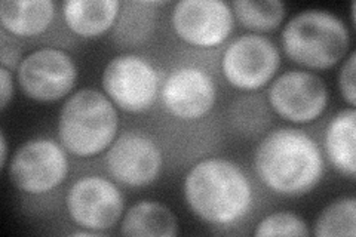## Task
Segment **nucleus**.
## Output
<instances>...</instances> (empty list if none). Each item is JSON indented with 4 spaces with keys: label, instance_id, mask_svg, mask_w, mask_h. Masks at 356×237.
I'll return each mask as SVG.
<instances>
[{
    "label": "nucleus",
    "instance_id": "obj_1",
    "mask_svg": "<svg viewBox=\"0 0 356 237\" xmlns=\"http://www.w3.org/2000/svg\"><path fill=\"white\" fill-rule=\"evenodd\" d=\"M254 169L260 181L273 193L298 197L310 193L325 171L318 142L297 128H277L259 142Z\"/></svg>",
    "mask_w": 356,
    "mask_h": 237
},
{
    "label": "nucleus",
    "instance_id": "obj_2",
    "mask_svg": "<svg viewBox=\"0 0 356 237\" xmlns=\"http://www.w3.org/2000/svg\"><path fill=\"white\" fill-rule=\"evenodd\" d=\"M184 200L195 215L211 225L236 224L254 202L252 186L243 169L222 157L195 163L184 177Z\"/></svg>",
    "mask_w": 356,
    "mask_h": 237
},
{
    "label": "nucleus",
    "instance_id": "obj_3",
    "mask_svg": "<svg viewBox=\"0 0 356 237\" xmlns=\"http://www.w3.org/2000/svg\"><path fill=\"white\" fill-rule=\"evenodd\" d=\"M281 42L293 63L309 70H328L346 58L350 31L330 10L306 9L286 22Z\"/></svg>",
    "mask_w": 356,
    "mask_h": 237
},
{
    "label": "nucleus",
    "instance_id": "obj_4",
    "mask_svg": "<svg viewBox=\"0 0 356 237\" xmlns=\"http://www.w3.org/2000/svg\"><path fill=\"white\" fill-rule=\"evenodd\" d=\"M119 116L111 99L92 88L76 91L64 103L58 119V137L76 157H94L113 144Z\"/></svg>",
    "mask_w": 356,
    "mask_h": 237
},
{
    "label": "nucleus",
    "instance_id": "obj_5",
    "mask_svg": "<svg viewBox=\"0 0 356 237\" xmlns=\"http://www.w3.org/2000/svg\"><path fill=\"white\" fill-rule=\"evenodd\" d=\"M67 150L51 138H33L14 153L9 178L22 193L47 195L61 186L69 175Z\"/></svg>",
    "mask_w": 356,
    "mask_h": 237
},
{
    "label": "nucleus",
    "instance_id": "obj_6",
    "mask_svg": "<svg viewBox=\"0 0 356 237\" xmlns=\"http://www.w3.org/2000/svg\"><path fill=\"white\" fill-rule=\"evenodd\" d=\"M104 94L127 113L147 111L159 95V73L137 54H120L106 65L102 76Z\"/></svg>",
    "mask_w": 356,
    "mask_h": 237
},
{
    "label": "nucleus",
    "instance_id": "obj_7",
    "mask_svg": "<svg viewBox=\"0 0 356 237\" xmlns=\"http://www.w3.org/2000/svg\"><path fill=\"white\" fill-rule=\"evenodd\" d=\"M65 208L79 227L103 234L124 217L125 197L111 179L86 175L67 191Z\"/></svg>",
    "mask_w": 356,
    "mask_h": 237
},
{
    "label": "nucleus",
    "instance_id": "obj_8",
    "mask_svg": "<svg viewBox=\"0 0 356 237\" xmlns=\"http://www.w3.org/2000/svg\"><path fill=\"white\" fill-rule=\"evenodd\" d=\"M281 65L276 44L257 33L239 36L229 43L221 56L226 81L241 91H257L275 77Z\"/></svg>",
    "mask_w": 356,
    "mask_h": 237
},
{
    "label": "nucleus",
    "instance_id": "obj_9",
    "mask_svg": "<svg viewBox=\"0 0 356 237\" xmlns=\"http://www.w3.org/2000/svg\"><path fill=\"white\" fill-rule=\"evenodd\" d=\"M21 91L39 103H54L69 95L77 82V65L58 48H40L21 58L17 67Z\"/></svg>",
    "mask_w": 356,
    "mask_h": 237
},
{
    "label": "nucleus",
    "instance_id": "obj_10",
    "mask_svg": "<svg viewBox=\"0 0 356 237\" xmlns=\"http://www.w3.org/2000/svg\"><path fill=\"white\" fill-rule=\"evenodd\" d=\"M267 99L284 120L306 125L324 115L328 107V89L319 76L291 70L275 79L269 86Z\"/></svg>",
    "mask_w": 356,
    "mask_h": 237
},
{
    "label": "nucleus",
    "instance_id": "obj_11",
    "mask_svg": "<svg viewBox=\"0 0 356 237\" xmlns=\"http://www.w3.org/2000/svg\"><path fill=\"white\" fill-rule=\"evenodd\" d=\"M108 174L128 187H146L159 178L163 154L147 133L129 131L108 147L106 154Z\"/></svg>",
    "mask_w": 356,
    "mask_h": 237
},
{
    "label": "nucleus",
    "instance_id": "obj_12",
    "mask_svg": "<svg viewBox=\"0 0 356 237\" xmlns=\"http://www.w3.org/2000/svg\"><path fill=\"white\" fill-rule=\"evenodd\" d=\"M171 24L183 42L197 48H216L235 26L232 6L221 0H181L174 5Z\"/></svg>",
    "mask_w": 356,
    "mask_h": 237
},
{
    "label": "nucleus",
    "instance_id": "obj_13",
    "mask_svg": "<svg viewBox=\"0 0 356 237\" xmlns=\"http://www.w3.org/2000/svg\"><path fill=\"white\" fill-rule=\"evenodd\" d=\"M165 110L177 119L197 120L213 110L217 101L214 79L200 67L184 65L172 70L162 83Z\"/></svg>",
    "mask_w": 356,
    "mask_h": 237
},
{
    "label": "nucleus",
    "instance_id": "obj_14",
    "mask_svg": "<svg viewBox=\"0 0 356 237\" xmlns=\"http://www.w3.org/2000/svg\"><path fill=\"white\" fill-rule=\"evenodd\" d=\"M54 18L52 0H5L0 3V22L10 36H39L51 27Z\"/></svg>",
    "mask_w": 356,
    "mask_h": 237
},
{
    "label": "nucleus",
    "instance_id": "obj_15",
    "mask_svg": "<svg viewBox=\"0 0 356 237\" xmlns=\"http://www.w3.org/2000/svg\"><path fill=\"white\" fill-rule=\"evenodd\" d=\"M119 14L116 0H67L63 17L67 27L83 39H94L113 27Z\"/></svg>",
    "mask_w": 356,
    "mask_h": 237
},
{
    "label": "nucleus",
    "instance_id": "obj_16",
    "mask_svg": "<svg viewBox=\"0 0 356 237\" xmlns=\"http://www.w3.org/2000/svg\"><path fill=\"white\" fill-rule=\"evenodd\" d=\"M356 111L353 107L339 111L325 128L324 149L336 171L350 179L356 174Z\"/></svg>",
    "mask_w": 356,
    "mask_h": 237
},
{
    "label": "nucleus",
    "instance_id": "obj_17",
    "mask_svg": "<svg viewBox=\"0 0 356 237\" xmlns=\"http://www.w3.org/2000/svg\"><path fill=\"white\" fill-rule=\"evenodd\" d=\"M120 234L132 237H174L178 224L170 208L159 202L140 200L122 217Z\"/></svg>",
    "mask_w": 356,
    "mask_h": 237
},
{
    "label": "nucleus",
    "instance_id": "obj_18",
    "mask_svg": "<svg viewBox=\"0 0 356 237\" xmlns=\"http://www.w3.org/2000/svg\"><path fill=\"white\" fill-rule=\"evenodd\" d=\"M230 6L239 24L252 31L277 28L286 14L285 6L280 0H235Z\"/></svg>",
    "mask_w": 356,
    "mask_h": 237
},
{
    "label": "nucleus",
    "instance_id": "obj_19",
    "mask_svg": "<svg viewBox=\"0 0 356 237\" xmlns=\"http://www.w3.org/2000/svg\"><path fill=\"white\" fill-rule=\"evenodd\" d=\"M314 234L318 237H355L356 199L353 196H343L332 200L318 215Z\"/></svg>",
    "mask_w": 356,
    "mask_h": 237
},
{
    "label": "nucleus",
    "instance_id": "obj_20",
    "mask_svg": "<svg viewBox=\"0 0 356 237\" xmlns=\"http://www.w3.org/2000/svg\"><path fill=\"white\" fill-rule=\"evenodd\" d=\"M306 221L289 211L273 212L263 218L254 230V236H309Z\"/></svg>",
    "mask_w": 356,
    "mask_h": 237
},
{
    "label": "nucleus",
    "instance_id": "obj_21",
    "mask_svg": "<svg viewBox=\"0 0 356 237\" xmlns=\"http://www.w3.org/2000/svg\"><path fill=\"white\" fill-rule=\"evenodd\" d=\"M355 63H356V54L350 51L349 55L344 60L340 73H339V89L343 99L350 107H355L356 103V89H355Z\"/></svg>",
    "mask_w": 356,
    "mask_h": 237
},
{
    "label": "nucleus",
    "instance_id": "obj_22",
    "mask_svg": "<svg viewBox=\"0 0 356 237\" xmlns=\"http://www.w3.org/2000/svg\"><path fill=\"white\" fill-rule=\"evenodd\" d=\"M14 97V79L6 67H0V108L6 110Z\"/></svg>",
    "mask_w": 356,
    "mask_h": 237
},
{
    "label": "nucleus",
    "instance_id": "obj_23",
    "mask_svg": "<svg viewBox=\"0 0 356 237\" xmlns=\"http://www.w3.org/2000/svg\"><path fill=\"white\" fill-rule=\"evenodd\" d=\"M18 60H19V51L17 48L8 47L6 39L2 36V67H6V69L18 67L21 63Z\"/></svg>",
    "mask_w": 356,
    "mask_h": 237
},
{
    "label": "nucleus",
    "instance_id": "obj_24",
    "mask_svg": "<svg viewBox=\"0 0 356 237\" xmlns=\"http://www.w3.org/2000/svg\"><path fill=\"white\" fill-rule=\"evenodd\" d=\"M8 161V140L5 131L0 132V166L5 167Z\"/></svg>",
    "mask_w": 356,
    "mask_h": 237
},
{
    "label": "nucleus",
    "instance_id": "obj_25",
    "mask_svg": "<svg viewBox=\"0 0 356 237\" xmlns=\"http://www.w3.org/2000/svg\"><path fill=\"white\" fill-rule=\"evenodd\" d=\"M355 10H356V3L353 2V3L350 5V18H352V26H355V22H356V21H355V14H356Z\"/></svg>",
    "mask_w": 356,
    "mask_h": 237
}]
</instances>
